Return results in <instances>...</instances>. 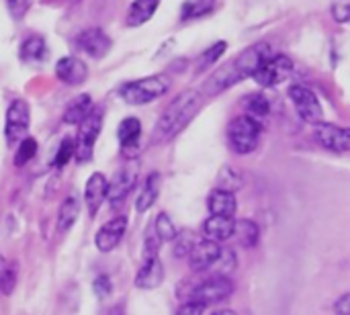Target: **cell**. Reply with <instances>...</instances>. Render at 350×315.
Wrapping results in <instances>:
<instances>
[{
  "instance_id": "2",
  "label": "cell",
  "mask_w": 350,
  "mask_h": 315,
  "mask_svg": "<svg viewBox=\"0 0 350 315\" xmlns=\"http://www.w3.org/2000/svg\"><path fill=\"white\" fill-rule=\"evenodd\" d=\"M170 88V80L164 74H152L139 80H131L127 84H123L119 88V96L131 105V107H142L148 102L158 100L160 96H164Z\"/></svg>"
},
{
  "instance_id": "27",
  "label": "cell",
  "mask_w": 350,
  "mask_h": 315,
  "mask_svg": "<svg viewBox=\"0 0 350 315\" xmlns=\"http://www.w3.org/2000/svg\"><path fill=\"white\" fill-rule=\"evenodd\" d=\"M215 8V0H185L180 6V20L203 18L211 14Z\"/></svg>"
},
{
  "instance_id": "3",
  "label": "cell",
  "mask_w": 350,
  "mask_h": 315,
  "mask_svg": "<svg viewBox=\"0 0 350 315\" xmlns=\"http://www.w3.org/2000/svg\"><path fill=\"white\" fill-rule=\"evenodd\" d=\"M260 137H262V123L254 117L240 115V117L232 119V123L228 125L230 148L240 156L252 154L258 148Z\"/></svg>"
},
{
  "instance_id": "12",
  "label": "cell",
  "mask_w": 350,
  "mask_h": 315,
  "mask_svg": "<svg viewBox=\"0 0 350 315\" xmlns=\"http://www.w3.org/2000/svg\"><path fill=\"white\" fill-rule=\"evenodd\" d=\"M137 182V166L127 164L123 168H119L113 176V180L109 182V191H107V201L111 203V207H119L131 193V189Z\"/></svg>"
},
{
  "instance_id": "8",
  "label": "cell",
  "mask_w": 350,
  "mask_h": 315,
  "mask_svg": "<svg viewBox=\"0 0 350 315\" xmlns=\"http://www.w3.org/2000/svg\"><path fill=\"white\" fill-rule=\"evenodd\" d=\"M31 125V109L27 105V100L23 98H14L8 109H6V117H4V137L6 141L12 146L16 141H23L27 137Z\"/></svg>"
},
{
  "instance_id": "42",
  "label": "cell",
  "mask_w": 350,
  "mask_h": 315,
  "mask_svg": "<svg viewBox=\"0 0 350 315\" xmlns=\"http://www.w3.org/2000/svg\"><path fill=\"white\" fill-rule=\"evenodd\" d=\"M334 314L350 315V293H345L342 297L336 299V303H334Z\"/></svg>"
},
{
  "instance_id": "36",
  "label": "cell",
  "mask_w": 350,
  "mask_h": 315,
  "mask_svg": "<svg viewBox=\"0 0 350 315\" xmlns=\"http://www.w3.org/2000/svg\"><path fill=\"white\" fill-rule=\"evenodd\" d=\"M219 182H221V187H219V189L230 191V193H234L236 189H240V187H242V178H240V174H238L234 168H230V166L221 168V172H219Z\"/></svg>"
},
{
  "instance_id": "28",
  "label": "cell",
  "mask_w": 350,
  "mask_h": 315,
  "mask_svg": "<svg viewBox=\"0 0 350 315\" xmlns=\"http://www.w3.org/2000/svg\"><path fill=\"white\" fill-rule=\"evenodd\" d=\"M234 238H238V242L244 248H254L258 244V240H260L258 225L254 221H250V219H240V221H236Z\"/></svg>"
},
{
  "instance_id": "21",
  "label": "cell",
  "mask_w": 350,
  "mask_h": 315,
  "mask_svg": "<svg viewBox=\"0 0 350 315\" xmlns=\"http://www.w3.org/2000/svg\"><path fill=\"white\" fill-rule=\"evenodd\" d=\"M207 209L211 215H221V217H234L236 209H238V201L236 195L224 189H215L209 193L207 197Z\"/></svg>"
},
{
  "instance_id": "24",
  "label": "cell",
  "mask_w": 350,
  "mask_h": 315,
  "mask_svg": "<svg viewBox=\"0 0 350 315\" xmlns=\"http://www.w3.org/2000/svg\"><path fill=\"white\" fill-rule=\"evenodd\" d=\"M18 57L25 64H41L47 57L45 39L41 35H29L18 47Z\"/></svg>"
},
{
  "instance_id": "22",
  "label": "cell",
  "mask_w": 350,
  "mask_h": 315,
  "mask_svg": "<svg viewBox=\"0 0 350 315\" xmlns=\"http://www.w3.org/2000/svg\"><path fill=\"white\" fill-rule=\"evenodd\" d=\"M139 137H142V123L137 117H125L119 127H117V139L121 143L123 152H131L139 146Z\"/></svg>"
},
{
  "instance_id": "23",
  "label": "cell",
  "mask_w": 350,
  "mask_h": 315,
  "mask_svg": "<svg viewBox=\"0 0 350 315\" xmlns=\"http://www.w3.org/2000/svg\"><path fill=\"white\" fill-rule=\"evenodd\" d=\"M160 6V0H133L131 6L127 8V27H142L148 20H152V16L156 14Z\"/></svg>"
},
{
  "instance_id": "31",
  "label": "cell",
  "mask_w": 350,
  "mask_h": 315,
  "mask_svg": "<svg viewBox=\"0 0 350 315\" xmlns=\"http://www.w3.org/2000/svg\"><path fill=\"white\" fill-rule=\"evenodd\" d=\"M226 49H228V41H217L209 49H205L197 59V74H201L207 68H211L213 64H217V59L226 53Z\"/></svg>"
},
{
  "instance_id": "6",
  "label": "cell",
  "mask_w": 350,
  "mask_h": 315,
  "mask_svg": "<svg viewBox=\"0 0 350 315\" xmlns=\"http://www.w3.org/2000/svg\"><path fill=\"white\" fill-rule=\"evenodd\" d=\"M289 100L295 109V113L299 115V119H304L310 125H318L322 123L324 117V109L322 102L318 98V94L304 84H291L289 86Z\"/></svg>"
},
{
  "instance_id": "17",
  "label": "cell",
  "mask_w": 350,
  "mask_h": 315,
  "mask_svg": "<svg viewBox=\"0 0 350 315\" xmlns=\"http://www.w3.org/2000/svg\"><path fill=\"white\" fill-rule=\"evenodd\" d=\"M107 191H109L107 176L103 172L90 174V178L86 180V187H84V205H86L90 217H94L98 213V209L103 207V203L107 201Z\"/></svg>"
},
{
  "instance_id": "37",
  "label": "cell",
  "mask_w": 350,
  "mask_h": 315,
  "mask_svg": "<svg viewBox=\"0 0 350 315\" xmlns=\"http://www.w3.org/2000/svg\"><path fill=\"white\" fill-rule=\"evenodd\" d=\"M330 12L336 23H340V25L350 23V0H332Z\"/></svg>"
},
{
  "instance_id": "16",
  "label": "cell",
  "mask_w": 350,
  "mask_h": 315,
  "mask_svg": "<svg viewBox=\"0 0 350 315\" xmlns=\"http://www.w3.org/2000/svg\"><path fill=\"white\" fill-rule=\"evenodd\" d=\"M242 82L238 70L234 68L232 61L224 64L221 68H217L203 84V96H217L221 92H226L228 88H232L234 84Z\"/></svg>"
},
{
  "instance_id": "40",
  "label": "cell",
  "mask_w": 350,
  "mask_h": 315,
  "mask_svg": "<svg viewBox=\"0 0 350 315\" xmlns=\"http://www.w3.org/2000/svg\"><path fill=\"white\" fill-rule=\"evenodd\" d=\"M94 293L103 299V297H107V295H111V289H113V285H111V281H109V277H105V275H100L98 279H94Z\"/></svg>"
},
{
  "instance_id": "7",
  "label": "cell",
  "mask_w": 350,
  "mask_h": 315,
  "mask_svg": "<svg viewBox=\"0 0 350 315\" xmlns=\"http://www.w3.org/2000/svg\"><path fill=\"white\" fill-rule=\"evenodd\" d=\"M293 74V61L291 57L283 55V53H273L252 76L254 82L262 88H273L283 84L285 80H289Z\"/></svg>"
},
{
  "instance_id": "39",
  "label": "cell",
  "mask_w": 350,
  "mask_h": 315,
  "mask_svg": "<svg viewBox=\"0 0 350 315\" xmlns=\"http://www.w3.org/2000/svg\"><path fill=\"white\" fill-rule=\"evenodd\" d=\"M31 4H33V0H6V8L14 20H23L25 14L29 12Z\"/></svg>"
},
{
  "instance_id": "41",
  "label": "cell",
  "mask_w": 350,
  "mask_h": 315,
  "mask_svg": "<svg viewBox=\"0 0 350 315\" xmlns=\"http://www.w3.org/2000/svg\"><path fill=\"white\" fill-rule=\"evenodd\" d=\"M203 312H205L203 305H199V303H195V301H185V303L180 305V310H178V314L176 315H203Z\"/></svg>"
},
{
  "instance_id": "43",
  "label": "cell",
  "mask_w": 350,
  "mask_h": 315,
  "mask_svg": "<svg viewBox=\"0 0 350 315\" xmlns=\"http://www.w3.org/2000/svg\"><path fill=\"white\" fill-rule=\"evenodd\" d=\"M107 315H125L123 314V305H115V307H111Z\"/></svg>"
},
{
  "instance_id": "33",
  "label": "cell",
  "mask_w": 350,
  "mask_h": 315,
  "mask_svg": "<svg viewBox=\"0 0 350 315\" xmlns=\"http://www.w3.org/2000/svg\"><path fill=\"white\" fill-rule=\"evenodd\" d=\"M37 139L35 137H25L23 141H18V146H16V152H14V166L16 168H23V166H27L33 158H35V154H37Z\"/></svg>"
},
{
  "instance_id": "5",
  "label": "cell",
  "mask_w": 350,
  "mask_h": 315,
  "mask_svg": "<svg viewBox=\"0 0 350 315\" xmlns=\"http://www.w3.org/2000/svg\"><path fill=\"white\" fill-rule=\"evenodd\" d=\"M232 293H234V283L228 277L213 275V277L193 285L187 295V301H195L203 307H209V305H217V303L230 299Z\"/></svg>"
},
{
  "instance_id": "18",
  "label": "cell",
  "mask_w": 350,
  "mask_h": 315,
  "mask_svg": "<svg viewBox=\"0 0 350 315\" xmlns=\"http://www.w3.org/2000/svg\"><path fill=\"white\" fill-rule=\"evenodd\" d=\"M164 283V264L160 258H148L144 260L142 269L135 275V287L142 291H154Z\"/></svg>"
},
{
  "instance_id": "11",
  "label": "cell",
  "mask_w": 350,
  "mask_h": 315,
  "mask_svg": "<svg viewBox=\"0 0 350 315\" xmlns=\"http://www.w3.org/2000/svg\"><path fill=\"white\" fill-rule=\"evenodd\" d=\"M74 43L82 53H86L92 59H103L113 47V39L100 27H88V29L80 31L76 35Z\"/></svg>"
},
{
  "instance_id": "38",
  "label": "cell",
  "mask_w": 350,
  "mask_h": 315,
  "mask_svg": "<svg viewBox=\"0 0 350 315\" xmlns=\"http://www.w3.org/2000/svg\"><path fill=\"white\" fill-rule=\"evenodd\" d=\"M215 266H217V273H215V275L228 277V275L234 271V266H236V256H234V252L221 248V254H219V260L215 262Z\"/></svg>"
},
{
  "instance_id": "19",
  "label": "cell",
  "mask_w": 350,
  "mask_h": 315,
  "mask_svg": "<svg viewBox=\"0 0 350 315\" xmlns=\"http://www.w3.org/2000/svg\"><path fill=\"white\" fill-rule=\"evenodd\" d=\"M234 228H236V221L234 217H221V215H209L205 221H203V236L205 240H211V242H226L230 238H234Z\"/></svg>"
},
{
  "instance_id": "9",
  "label": "cell",
  "mask_w": 350,
  "mask_h": 315,
  "mask_svg": "<svg viewBox=\"0 0 350 315\" xmlns=\"http://www.w3.org/2000/svg\"><path fill=\"white\" fill-rule=\"evenodd\" d=\"M314 139L328 152H334V154L350 152V127L322 121L314 125Z\"/></svg>"
},
{
  "instance_id": "15",
  "label": "cell",
  "mask_w": 350,
  "mask_h": 315,
  "mask_svg": "<svg viewBox=\"0 0 350 315\" xmlns=\"http://www.w3.org/2000/svg\"><path fill=\"white\" fill-rule=\"evenodd\" d=\"M55 76L68 86H80L88 78V66L76 55H64L55 64Z\"/></svg>"
},
{
  "instance_id": "29",
  "label": "cell",
  "mask_w": 350,
  "mask_h": 315,
  "mask_svg": "<svg viewBox=\"0 0 350 315\" xmlns=\"http://www.w3.org/2000/svg\"><path fill=\"white\" fill-rule=\"evenodd\" d=\"M199 238L195 232L191 230H183L176 234V238L172 240V252L176 258H189V254L193 252V248L197 246Z\"/></svg>"
},
{
  "instance_id": "35",
  "label": "cell",
  "mask_w": 350,
  "mask_h": 315,
  "mask_svg": "<svg viewBox=\"0 0 350 315\" xmlns=\"http://www.w3.org/2000/svg\"><path fill=\"white\" fill-rule=\"evenodd\" d=\"M74 152H76V143H74V137H64L59 141V148L55 152V158H53V168H64L72 158H74Z\"/></svg>"
},
{
  "instance_id": "32",
  "label": "cell",
  "mask_w": 350,
  "mask_h": 315,
  "mask_svg": "<svg viewBox=\"0 0 350 315\" xmlns=\"http://www.w3.org/2000/svg\"><path fill=\"white\" fill-rule=\"evenodd\" d=\"M176 228H174V223H172V219H170V215L168 213H164V211H160L158 215H156V219H154V236L160 240V242H172L174 238H176Z\"/></svg>"
},
{
  "instance_id": "10",
  "label": "cell",
  "mask_w": 350,
  "mask_h": 315,
  "mask_svg": "<svg viewBox=\"0 0 350 315\" xmlns=\"http://www.w3.org/2000/svg\"><path fill=\"white\" fill-rule=\"evenodd\" d=\"M271 55H273V47H271L267 41H258V43H254V45H250V47H246L242 53H238V55L232 59V64H234V68L238 70L240 78L244 80V78H252V76L256 74V70H258Z\"/></svg>"
},
{
  "instance_id": "34",
  "label": "cell",
  "mask_w": 350,
  "mask_h": 315,
  "mask_svg": "<svg viewBox=\"0 0 350 315\" xmlns=\"http://www.w3.org/2000/svg\"><path fill=\"white\" fill-rule=\"evenodd\" d=\"M16 281H18V266L16 262H6L2 273H0V293L2 295H12V291L16 289Z\"/></svg>"
},
{
  "instance_id": "30",
  "label": "cell",
  "mask_w": 350,
  "mask_h": 315,
  "mask_svg": "<svg viewBox=\"0 0 350 315\" xmlns=\"http://www.w3.org/2000/svg\"><path fill=\"white\" fill-rule=\"evenodd\" d=\"M244 109H246V115L248 117H254V119H262V117H267L269 115V111H271V102H269V98L262 94V92H256V94H250V96H246V100H244Z\"/></svg>"
},
{
  "instance_id": "13",
  "label": "cell",
  "mask_w": 350,
  "mask_h": 315,
  "mask_svg": "<svg viewBox=\"0 0 350 315\" xmlns=\"http://www.w3.org/2000/svg\"><path fill=\"white\" fill-rule=\"evenodd\" d=\"M127 232V217L125 215H117L115 219L107 221L94 238V246L98 252H111L119 246V242L123 240Z\"/></svg>"
},
{
  "instance_id": "25",
  "label": "cell",
  "mask_w": 350,
  "mask_h": 315,
  "mask_svg": "<svg viewBox=\"0 0 350 315\" xmlns=\"http://www.w3.org/2000/svg\"><path fill=\"white\" fill-rule=\"evenodd\" d=\"M94 109L92 105V98L90 94H78L76 98H72L64 111V123L66 125H80L88 115L90 111Z\"/></svg>"
},
{
  "instance_id": "14",
  "label": "cell",
  "mask_w": 350,
  "mask_h": 315,
  "mask_svg": "<svg viewBox=\"0 0 350 315\" xmlns=\"http://www.w3.org/2000/svg\"><path fill=\"white\" fill-rule=\"evenodd\" d=\"M219 254H221V246L217 242L199 240L193 252L189 254V266L193 273H205L215 266V262L219 260Z\"/></svg>"
},
{
  "instance_id": "1",
  "label": "cell",
  "mask_w": 350,
  "mask_h": 315,
  "mask_svg": "<svg viewBox=\"0 0 350 315\" xmlns=\"http://www.w3.org/2000/svg\"><path fill=\"white\" fill-rule=\"evenodd\" d=\"M201 105H203V92L195 90V88H189V90L180 92L178 96H174L154 127V141L166 143V141L174 139L195 119Z\"/></svg>"
},
{
  "instance_id": "4",
  "label": "cell",
  "mask_w": 350,
  "mask_h": 315,
  "mask_svg": "<svg viewBox=\"0 0 350 315\" xmlns=\"http://www.w3.org/2000/svg\"><path fill=\"white\" fill-rule=\"evenodd\" d=\"M103 121H105V109L103 107H94L90 111V115L80 123V129H78V135L74 139L76 143V160L82 164V162H90L92 160V154H94V143L103 131Z\"/></svg>"
},
{
  "instance_id": "26",
  "label": "cell",
  "mask_w": 350,
  "mask_h": 315,
  "mask_svg": "<svg viewBox=\"0 0 350 315\" xmlns=\"http://www.w3.org/2000/svg\"><path fill=\"white\" fill-rule=\"evenodd\" d=\"M158 195H160V174H158V172H152V174L148 176V180H146V184H144V189H142L137 201H135L137 213H146V211L156 203Z\"/></svg>"
},
{
  "instance_id": "20",
  "label": "cell",
  "mask_w": 350,
  "mask_h": 315,
  "mask_svg": "<svg viewBox=\"0 0 350 315\" xmlns=\"http://www.w3.org/2000/svg\"><path fill=\"white\" fill-rule=\"evenodd\" d=\"M80 209H82V203H80V197L76 193L68 195L62 201L59 211H57V234L59 236H66L74 228V223L80 215Z\"/></svg>"
},
{
  "instance_id": "44",
  "label": "cell",
  "mask_w": 350,
  "mask_h": 315,
  "mask_svg": "<svg viewBox=\"0 0 350 315\" xmlns=\"http://www.w3.org/2000/svg\"><path fill=\"white\" fill-rule=\"evenodd\" d=\"M213 315H238L236 312H232V310H219V312H215Z\"/></svg>"
},
{
  "instance_id": "45",
  "label": "cell",
  "mask_w": 350,
  "mask_h": 315,
  "mask_svg": "<svg viewBox=\"0 0 350 315\" xmlns=\"http://www.w3.org/2000/svg\"><path fill=\"white\" fill-rule=\"evenodd\" d=\"M4 264H6V260H4V256L0 254V273H2V269H4Z\"/></svg>"
}]
</instances>
